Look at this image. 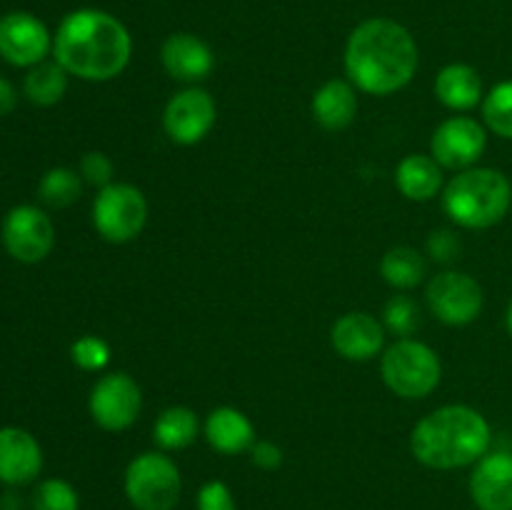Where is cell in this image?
I'll return each instance as SVG.
<instances>
[{
	"label": "cell",
	"instance_id": "e575fe53",
	"mask_svg": "<svg viewBox=\"0 0 512 510\" xmlns=\"http://www.w3.org/2000/svg\"><path fill=\"white\" fill-rule=\"evenodd\" d=\"M0 510H20V500L15 495H3L0 500Z\"/></svg>",
	"mask_w": 512,
	"mask_h": 510
},
{
	"label": "cell",
	"instance_id": "30bf717a",
	"mask_svg": "<svg viewBox=\"0 0 512 510\" xmlns=\"http://www.w3.org/2000/svg\"><path fill=\"white\" fill-rule=\"evenodd\" d=\"M488 148V133L478 120L468 115H453L435 128L430 138V155L440 168L468 170L475 168Z\"/></svg>",
	"mask_w": 512,
	"mask_h": 510
},
{
	"label": "cell",
	"instance_id": "7402d4cb",
	"mask_svg": "<svg viewBox=\"0 0 512 510\" xmlns=\"http://www.w3.org/2000/svg\"><path fill=\"white\" fill-rule=\"evenodd\" d=\"M198 415L185 405H170L153 425V440L163 450H185L198 438Z\"/></svg>",
	"mask_w": 512,
	"mask_h": 510
},
{
	"label": "cell",
	"instance_id": "f546056e",
	"mask_svg": "<svg viewBox=\"0 0 512 510\" xmlns=\"http://www.w3.org/2000/svg\"><path fill=\"white\" fill-rule=\"evenodd\" d=\"M80 178H83V183L88 185H95V188H105V185L113 183V160L108 158L105 153H100V150H90V153H85L83 158H80V168H78Z\"/></svg>",
	"mask_w": 512,
	"mask_h": 510
},
{
	"label": "cell",
	"instance_id": "8992f818",
	"mask_svg": "<svg viewBox=\"0 0 512 510\" xmlns=\"http://www.w3.org/2000/svg\"><path fill=\"white\" fill-rule=\"evenodd\" d=\"M123 488L135 510H175L183 495V478L168 455L148 450L128 463Z\"/></svg>",
	"mask_w": 512,
	"mask_h": 510
},
{
	"label": "cell",
	"instance_id": "7c38bea8",
	"mask_svg": "<svg viewBox=\"0 0 512 510\" xmlns=\"http://www.w3.org/2000/svg\"><path fill=\"white\" fill-rule=\"evenodd\" d=\"M218 105L208 90L190 85L168 100L163 110V128L178 145H195L213 130Z\"/></svg>",
	"mask_w": 512,
	"mask_h": 510
},
{
	"label": "cell",
	"instance_id": "603a6c76",
	"mask_svg": "<svg viewBox=\"0 0 512 510\" xmlns=\"http://www.w3.org/2000/svg\"><path fill=\"white\" fill-rule=\"evenodd\" d=\"M68 90V73L60 63H43L33 65L25 75L23 83V93L28 95V100L33 105H40V108H50V105L60 103Z\"/></svg>",
	"mask_w": 512,
	"mask_h": 510
},
{
	"label": "cell",
	"instance_id": "2e32d148",
	"mask_svg": "<svg viewBox=\"0 0 512 510\" xmlns=\"http://www.w3.org/2000/svg\"><path fill=\"white\" fill-rule=\"evenodd\" d=\"M330 343L340 358L365 363L383 350L385 325L370 313H345L333 323Z\"/></svg>",
	"mask_w": 512,
	"mask_h": 510
},
{
	"label": "cell",
	"instance_id": "d4e9b609",
	"mask_svg": "<svg viewBox=\"0 0 512 510\" xmlns=\"http://www.w3.org/2000/svg\"><path fill=\"white\" fill-rule=\"evenodd\" d=\"M83 193V178L78 170L70 168H50L48 173L40 178L38 195L45 205L50 208H68Z\"/></svg>",
	"mask_w": 512,
	"mask_h": 510
},
{
	"label": "cell",
	"instance_id": "83f0119b",
	"mask_svg": "<svg viewBox=\"0 0 512 510\" xmlns=\"http://www.w3.org/2000/svg\"><path fill=\"white\" fill-rule=\"evenodd\" d=\"M78 490L63 478H48L35 488L33 510H78Z\"/></svg>",
	"mask_w": 512,
	"mask_h": 510
},
{
	"label": "cell",
	"instance_id": "d6a6232c",
	"mask_svg": "<svg viewBox=\"0 0 512 510\" xmlns=\"http://www.w3.org/2000/svg\"><path fill=\"white\" fill-rule=\"evenodd\" d=\"M250 460L263 470H275L283 463V450L273 443V440H255L253 448L248 450Z\"/></svg>",
	"mask_w": 512,
	"mask_h": 510
},
{
	"label": "cell",
	"instance_id": "cb8c5ba5",
	"mask_svg": "<svg viewBox=\"0 0 512 510\" xmlns=\"http://www.w3.org/2000/svg\"><path fill=\"white\" fill-rule=\"evenodd\" d=\"M425 258L410 245H398V248H390L388 253L380 260V275L388 285H393L395 290H410L415 285L423 283L425 278Z\"/></svg>",
	"mask_w": 512,
	"mask_h": 510
},
{
	"label": "cell",
	"instance_id": "f1b7e54d",
	"mask_svg": "<svg viewBox=\"0 0 512 510\" xmlns=\"http://www.w3.org/2000/svg\"><path fill=\"white\" fill-rule=\"evenodd\" d=\"M70 358L80 370L88 373H100L110 363V345L98 335H83L70 345Z\"/></svg>",
	"mask_w": 512,
	"mask_h": 510
},
{
	"label": "cell",
	"instance_id": "ba28073f",
	"mask_svg": "<svg viewBox=\"0 0 512 510\" xmlns=\"http://www.w3.org/2000/svg\"><path fill=\"white\" fill-rule=\"evenodd\" d=\"M88 408L98 428L108 430V433H120L138 420L140 410H143V390L135 383L133 375L115 370V373L103 375L93 385Z\"/></svg>",
	"mask_w": 512,
	"mask_h": 510
},
{
	"label": "cell",
	"instance_id": "5bb4252c",
	"mask_svg": "<svg viewBox=\"0 0 512 510\" xmlns=\"http://www.w3.org/2000/svg\"><path fill=\"white\" fill-rule=\"evenodd\" d=\"M470 498L478 510H512V453H485L470 473Z\"/></svg>",
	"mask_w": 512,
	"mask_h": 510
},
{
	"label": "cell",
	"instance_id": "9a60e30c",
	"mask_svg": "<svg viewBox=\"0 0 512 510\" xmlns=\"http://www.w3.org/2000/svg\"><path fill=\"white\" fill-rule=\"evenodd\" d=\"M160 63L173 80L195 85L213 73L215 55L213 48L198 35L173 33L160 45Z\"/></svg>",
	"mask_w": 512,
	"mask_h": 510
},
{
	"label": "cell",
	"instance_id": "d6986e66",
	"mask_svg": "<svg viewBox=\"0 0 512 510\" xmlns=\"http://www.w3.org/2000/svg\"><path fill=\"white\" fill-rule=\"evenodd\" d=\"M205 440L210 443V448L218 450L223 455H238L248 453L253 448L255 428L250 423L248 415L238 408H215L213 413L205 418Z\"/></svg>",
	"mask_w": 512,
	"mask_h": 510
},
{
	"label": "cell",
	"instance_id": "277c9868",
	"mask_svg": "<svg viewBox=\"0 0 512 510\" xmlns=\"http://www.w3.org/2000/svg\"><path fill=\"white\" fill-rule=\"evenodd\" d=\"M512 185L508 175L495 168L460 170L443 190V210L455 225L485 230L508 215Z\"/></svg>",
	"mask_w": 512,
	"mask_h": 510
},
{
	"label": "cell",
	"instance_id": "484cf974",
	"mask_svg": "<svg viewBox=\"0 0 512 510\" xmlns=\"http://www.w3.org/2000/svg\"><path fill=\"white\" fill-rule=\"evenodd\" d=\"M483 120L495 135L512 140V78L493 85L483 98Z\"/></svg>",
	"mask_w": 512,
	"mask_h": 510
},
{
	"label": "cell",
	"instance_id": "d590c367",
	"mask_svg": "<svg viewBox=\"0 0 512 510\" xmlns=\"http://www.w3.org/2000/svg\"><path fill=\"white\" fill-rule=\"evenodd\" d=\"M505 325H508V333H510V338H512V300H510V305H508V315H505Z\"/></svg>",
	"mask_w": 512,
	"mask_h": 510
},
{
	"label": "cell",
	"instance_id": "836d02e7",
	"mask_svg": "<svg viewBox=\"0 0 512 510\" xmlns=\"http://www.w3.org/2000/svg\"><path fill=\"white\" fill-rule=\"evenodd\" d=\"M15 105H18V93H15L13 83L5 78H0V118L8 113H13Z\"/></svg>",
	"mask_w": 512,
	"mask_h": 510
},
{
	"label": "cell",
	"instance_id": "5b68a950",
	"mask_svg": "<svg viewBox=\"0 0 512 510\" xmlns=\"http://www.w3.org/2000/svg\"><path fill=\"white\" fill-rule=\"evenodd\" d=\"M383 383L398 398H428L443 378V365L438 353L428 343L415 338H398L380 360Z\"/></svg>",
	"mask_w": 512,
	"mask_h": 510
},
{
	"label": "cell",
	"instance_id": "9c48e42d",
	"mask_svg": "<svg viewBox=\"0 0 512 510\" xmlns=\"http://www.w3.org/2000/svg\"><path fill=\"white\" fill-rule=\"evenodd\" d=\"M428 308L440 323L445 325H468L478 320L483 313L485 295L475 278L460 270H443L435 275L425 290Z\"/></svg>",
	"mask_w": 512,
	"mask_h": 510
},
{
	"label": "cell",
	"instance_id": "ac0fdd59",
	"mask_svg": "<svg viewBox=\"0 0 512 510\" xmlns=\"http://www.w3.org/2000/svg\"><path fill=\"white\" fill-rule=\"evenodd\" d=\"M313 118L315 123L330 133H340V130L350 128L358 115V93L350 80L333 78L328 83L320 85L313 95Z\"/></svg>",
	"mask_w": 512,
	"mask_h": 510
},
{
	"label": "cell",
	"instance_id": "4316f807",
	"mask_svg": "<svg viewBox=\"0 0 512 510\" xmlns=\"http://www.w3.org/2000/svg\"><path fill=\"white\" fill-rule=\"evenodd\" d=\"M383 325L398 338H410L420 325V310L410 295H393L385 303Z\"/></svg>",
	"mask_w": 512,
	"mask_h": 510
},
{
	"label": "cell",
	"instance_id": "e0dca14e",
	"mask_svg": "<svg viewBox=\"0 0 512 510\" xmlns=\"http://www.w3.org/2000/svg\"><path fill=\"white\" fill-rule=\"evenodd\" d=\"M43 470V450L23 428H0V483L28 485Z\"/></svg>",
	"mask_w": 512,
	"mask_h": 510
},
{
	"label": "cell",
	"instance_id": "4fadbf2b",
	"mask_svg": "<svg viewBox=\"0 0 512 510\" xmlns=\"http://www.w3.org/2000/svg\"><path fill=\"white\" fill-rule=\"evenodd\" d=\"M53 50V35L35 15L15 10L0 18V58L15 68H33Z\"/></svg>",
	"mask_w": 512,
	"mask_h": 510
},
{
	"label": "cell",
	"instance_id": "ffe728a7",
	"mask_svg": "<svg viewBox=\"0 0 512 510\" xmlns=\"http://www.w3.org/2000/svg\"><path fill=\"white\" fill-rule=\"evenodd\" d=\"M435 95L445 108L465 113L483 103V80L473 65L450 63L435 78Z\"/></svg>",
	"mask_w": 512,
	"mask_h": 510
},
{
	"label": "cell",
	"instance_id": "44dd1931",
	"mask_svg": "<svg viewBox=\"0 0 512 510\" xmlns=\"http://www.w3.org/2000/svg\"><path fill=\"white\" fill-rule=\"evenodd\" d=\"M395 185L408 200H433L443 188V168L435 163L433 155L410 153L405 155L395 170Z\"/></svg>",
	"mask_w": 512,
	"mask_h": 510
},
{
	"label": "cell",
	"instance_id": "4dcf8cb0",
	"mask_svg": "<svg viewBox=\"0 0 512 510\" xmlns=\"http://www.w3.org/2000/svg\"><path fill=\"white\" fill-rule=\"evenodd\" d=\"M195 505H198V510H238L233 490H230L223 480H208V483L198 490Z\"/></svg>",
	"mask_w": 512,
	"mask_h": 510
},
{
	"label": "cell",
	"instance_id": "6da1fadb",
	"mask_svg": "<svg viewBox=\"0 0 512 510\" xmlns=\"http://www.w3.org/2000/svg\"><path fill=\"white\" fill-rule=\"evenodd\" d=\"M418 43L393 18H368L355 25L345 43V73L370 95H393L418 73Z\"/></svg>",
	"mask_w": 512,
	"mask_h": 510
},
{
	"label": "cell",
	"instance_id": "52a82bcc",
	"mask_svg": "<svg viewBox=\"0 0 512 510\" xmlns=\"http://www.w3.org/2000/svg\"><path fill=\"white\" fill-rule=\"evenodd\" d=\"M148 223V200L130 183H110L93 200V225L108 243H130Z\"/></svg>",
	"mask_w": 512,
	"mask_h": 510
},
{
	"label": "cell",
	"instance_id": "3957f363",
	"mask_svg": "<svg viewBox=\"0 0 512 510\" xmlns=\"http://www.w3.org/2000/svg\"><path fill=\"white\" fill-rule=\"evenodd\" d=\"M493 430L485 415L470 405H443L425 415L410 433L415 460L433 470L475 465L490 450Z\"/></svg>",
	"mask_w": 512,
	"mask_h": 510
},
{
	"label": "cell",
	"instance_id": "1f68e13d",
	"mask_svg": "<svg viewBox=\"0 0 512 510\" xmlns=\"http://www.w3.org/2000/svg\"><path fill=\"white\" fill-rule=\"evenodd\" d=\"M428 253L438 263H453L460 253V240L453 230H435L428 238Z\"/></svg>",
	"mask_w": 512,
	"mask_h": 510
},
{
	"label": "cell",
	"instance_id": "7a4b0ae2",
	"mask_svg": "<svg viewBox=\"0 0 512 510\" xmlns=\"http://www.w3.org/2000/svg\"><path fill=\"white\" fill-rule=\"evenodd\" d=\"M53 55L68 75L105 83L128 68L133 38L115 15L98 8H80L60 20L53 35Z\"/></svg>",
	"mask_w": 512,
	"mask_h": 510
},
{
	"label": "cell",
	"instance_id": "8fae6325",
	"mask_svg": "<svg viewBox=\"0 0 512 510\" xmlns=\"http://www.w3.org/2000/svg\"><path fill=\"white\" fill-rule=\"evenodd\" d=\"M3 245L18 263H40L55 245L53 220L35 205H18L3 220Z\"/></svg>",
	"mask_w": 512,
	"mask_h": 510
}]
</instances>
